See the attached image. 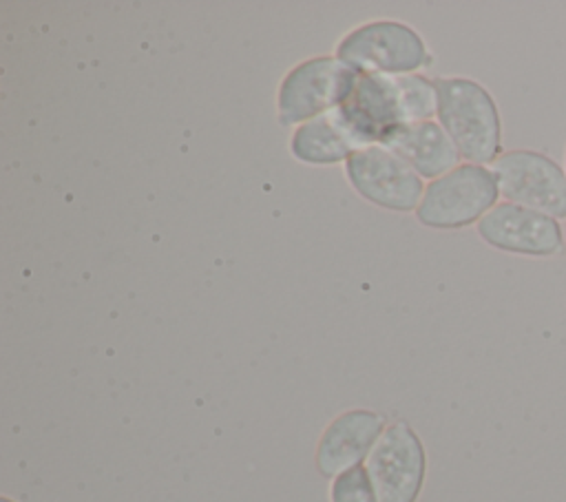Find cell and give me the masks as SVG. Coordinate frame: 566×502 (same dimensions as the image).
I'll list each match as a JSON object with an SVG mask.
<instances>
[{"instance_id":"cell-1","label":"cell","mask_w":566,"mask_h":502,"mask_svg":"<svg viewBox=\"0 0 566 502\" xmlns=\"http://www.w3.org/2000/svg\"><path fill=\"white\" fill-rule=\"evenodd\" d=\"M436 106L433 80L422 75L360 73L352 95L334 113L360 148H367L398 124L427 122Z\"/></svg>"},{"instance_id":"cell-2","label":"cell","mask_w":566,"mask_h":502,"mask_svg":"<svg viewBox=\"0 0 566 502\" xmlns=\"http://www.w3.org/2000/svg\"><path fill=\"white\" fill-rule=\"evenodd\" d=\"M438 119L469 164L489 166L502 155V119L493 95L471 77L433 80Z\"/></svg>"},{"instance_id":"cell-3","label":"cell","mask_w":566,"mask_h":502,"mask_svg":"<svg viewBox=\"0 0 566 502\" xmlns=\"http://www.w3.org/2000/svg\"><path fill=\"white\" fill-rule=\"evenodd\" d=\"M500 186L491 166L460 164L424 186L416 208L420 223L438 230H458L478 221L500 201Z\"/></svg>"},{"instance_id":"cell-4","label":"cell","mask_w":566,"mask_h":502,"mask_svg":"<svg viewBox=\"0 0 566 502\" xmlns=\"http://www.w3.org/2000/svg\"><path fill=\"white\" fill-rule=\"evenodd\" d=\"M358 75L338 57H312L294 66L279 86L276 111L281 124L316 119L352 95Z\"/></svg>"},{"instance_id":"cell-5","label":"cell","mask_w":566,"mask_h":502,"mask_svg":"<svg viewBox=\"0 0 566 502\" xmlns=\"http://www.w3.org/2000/svg\"><path fill=\"white\" fill-rule=\"evenodd\" d=\"M336 57L356 73L409 75L427 66L429 53L422 38L407 24L394 20L367 22L347 33Z\"/></svg>"},{"instance_id":"cell-6","label":"cell","mask_w":566,"mask_h":502,"mask_svg":"<svg viewBox=\"0 0 566 502\" xmlns=\"http://www.w3.org/2000/svg\"><path fill=\"white\" fill-rule=\"evenodd\" d=\"M491 170L500 186V197L528 206L566 221V170L564 164L535 148L504 150Z\"/></svg>"},{"instance_id":"cell-7","label":"cell","mask_w":566,"mask_h":502,"mask_svg":"<svg viewBox=\"0 0 566 502\" xmlns=\"http://www.w3.org/2000/svg\"><path fill=\"white\" fill-rule=\"evenodd\" d=\"M480 239L509 254L551 259L566 250L559 219L528 206L500 201L478 221Z\"/></svg>"},{"instance_id":"cell-8","label":"cell","mask_w":566,"mask_h":502,"mask_svg":"<svg viewBox=\"0 0 566 502\" xmlns=\"http://www.w3.org/2000/svg\"><path fill=\"white\" fill-rule=\"evenodd\" d=\"M367 471L378 502H416L427 475V453L418 433L402 420L385 427L367 458Z\"/></svg>"},{"instance_id":"cell-9","label":"cell","mask_w":566,"mask_h":502,"mask_svg":"<svg viewBox=\"0 0 566 502\" xmlns=\"http://www.w3.org/2000/svg\"><path fill=\"white\" fill-rule=\"evenodd\" d=\"M345 175L360 197L387 210H413L424 195L422 177L380 144L354 153L345 161Z\"/></svg>"},{"instance_id":"cell-10","label":"cell","mask_w":566,"mask_h":502,"mask_svg":"<svg viewBox=\"0 0 566 502\" xmlns=\"http://www.w3.org/2000/svg\"><path fill=\"white\" fill-rule=\"evenodd\" d=\"M385 431L380 414L369 409H349L334 418L316 447V469L323 478H336L369 458Z\"/></svg>"},{"instance_id":"cell-11","label":"cell","mask_w":566,"mask_h":502,"mask_svg":"<svg viewBox=\"0 0 566 502\" xmlns=\"http://www.w3.org/2000/svg\"><path fill=\"white\" fill-rule=\"evenodd\" d=\"M387 150L405 159L420 177L438 179L460 166V153L444 128L431 119L409 122L389 128L380 142Z\"/></svg>"},{"instance_id":"cell-12","label":"cell","mask_w":566,"mask_h":502,"mask_svg":"<svg viewBox=\"0 0 566 502\" xmlns=\"http://www.w3.org/2000/svg\"><path fill=\"white\" fill-rule=\"evenodd\" d=\"M290 148L296 159L307 164L347 161L354 153L363 150L334 111L301 124L292 135Z\"/></svg>"},{"instance_id":"cell-13","label":"cell","mask_w":566,"mask_h":502,"mask_svg":"<svg viewBox=\"0 0 566 502\" xmlns=\"http://www.w3.org/2000/svg\"><path fill=\"white\" fill-rule=\"evenodd\" d=\"M329 502H378L367 467L358 464L332 480Z\"/></svg>"},{"instance_id":"cell-14","label":"cell","mask_w":566,"mask_h":502,"mask_svg":"<svg viewBox=\"0 0 566 502\" xmlns=\"http://www.w3.org/2000/svg\"><path fill=\"white\" fill-rule=\"evenodd\" d=\"M0 502H15V500H11V498H7V495H2V498H0Z\"/></svg>"},{"instance_id":"cell-15","label":"cell","mask_w":566,"mask_h":502,"mask_svg":"<svg viewBox=\"0 0 566 502\" xmlns=\"http://www.w3.org/2000/svg\"><path fill=\"white\" fill-rule=\"evenodd\" d=\"M564 170H566V146H564Z\"/></svg>"},{"instance_id":"cell-16","label":"cell","mask_w":566,"mask_h":502,"mask_svg":"<svg viewBox=\"0 0 566 502\" xmlns=\"http://www.w3.org/2000/svg\"><path fill=\"white\" fill-rule=\"evenodd\" d=\"M564 239H566V221H564Z\"/></svg>"}]
</instances>
